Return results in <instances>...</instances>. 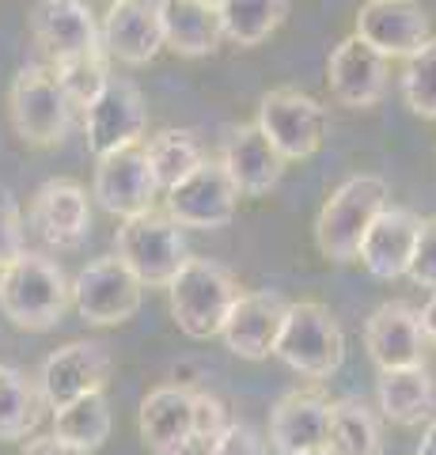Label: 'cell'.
<instances>
[{"label": "cell", "instance_id": "277c9868", "mask_svg": "<svg viewBox=\"0 0 436 455\" xmlns=\"http://www.w3.org/2000/svg\"><path fill=\"white\" fill-rule=\"evenodd\" d=\"M273 357L289 364L297 376L307 379H330L345 357V334L327 304L319 300H297L289 304L285 323H281Z\"/></svg>", "mask_w": 436, "mask_h": 455}, {"label": "cell", "instance_id": "cb8c5ba5", "mask_svg": "<svg viewBox=\"0 0 436 455\" xmlns=\"http://www.w3.org/2000/svg\"><path fill=\"white\" fill-rule=\"evenodd\" d=\"M163 46L178 57H209L220 50V8L209 0H160Z\"/></svg>", "mask_w": 436, "mask_h": 455}, {"label": "cell", "instance_id": "4316f807", "mask_svg": "<svg viewBox=\"0 0 436 455\" xmlns=\"http://www.w3.org/2000/svg\"><path fill=\"white\" fill-rule=\"evenodd\" d=\"M140 145H145L152 179H156L160 194L178 187L190 171H198L205 164L202 140H198V133H190V130H160V133H152L148 140H140Z\"/></svg>", "mask_w": 436, "mask_h": 455}, {"label": "cell", "instance_id": "74e56055", "mask_svg": "<svg viewBox=\"0 0 436 455\" xmlns=\"http://www.w3.org/2000/svg\"><path fill=\"white\" fill-rule=\"evenodd\" d=\"M421 326H425V338L436 346V292L429 296V304L421 307Z\"/></svg>", "mask_w": 436, "mask_h": 455}, {"label": "cell", "instance_id": "ffe728a7", "mask_svg": "<svg viewBox=\"0 0 436 455\" xmlns=\"http://www.w3.org/2000/svg\"><path fill=\"white\" fill-rule=\"evenodd\" d=\"M103 50L110 61L122 65H148L163 50L160 31V0H115L99 27Z\"/></svg>", "mask_w": 436, "mask_h": 455}, {"label": "cell", "instance_id": "83f0119b", "mask_svg": "<svg viewBox=\"0 0 436 455\" xmlns=\"http://www.w3.org/2000/svg\"><path fill=\"white\" fill-rule=\"evenodd\" d=\"M110 403L103 391L83 395L76 403H68L61 410H53V436L65 440L68 448H76L83 455L99 451L110 440Z\"/></svg>", "mask_w": 436, "mask_h": 455}, {"label": "cell", "instance_id": "7a4b0ae2", "mask_svg": "<svg viewBox=\"0 0 436 455\" xmlns=\"http://www.w3.org/2000/svg\"><path fill=\"white\" fill-rule=\"evenodd\" d=\"M387 209V182L379 175H353L322 202L315 217V247L330 262H357L372 220Z\"/></svg>", "mask_w": 436, "mask_h": 455}, {"label": "cell", "instance_id": "ac0fdd59", "mask_svg": "<svg viewBox=\"0 0 436 455\" xmlns=\"http://www.w3.org/2000/svg\"><path fill=\"white\" fill-rule=\"evenodd\" d=\"M327 84H330V95L342 107L369 110L387 92V57L376 53L369 42H361L357 35H349L330 50Z\"/></svg>", "mask_w": 436, "mask_h": 455}, {"label": "cell", "instance_id": "b9f144b4", "mask_svg": "<svg viewBox=\"0 0 436 455\" xmlns=\"http://www.w3.org/2000/svg\"><path fill=\"white\" fill-rule=\"evenodd\" d=\"M110 4H115V0H110Z\"/></svg>", "mask_w": 436, "mask_h": 455}, {"label": "cell", "instance_id": "d4e9b609", "mask_svg": "<svg viewBox=\"0 0 436 455\" xmlns=\"http://www.w3.org/2000/svg\"><path fill=\"white\" fill-rule=\"evenodd\" d=\"M379 414L395 425H421L436 418V379L425 364L417 368H395V372H379L376 383Z\"/></svg>", "mask_w": 436, "mask_h": 455}, {"label": "cell", "instance_id": "44dd1931", "mask_svg": "<svg viewBox=\"0 0 436 455\" xmlns=\"http://www.w3.org/2000/svg\"><path fill=\"white\" fill-rule=\"evenodd\" d=\"M417 235H421V217L417 212L402 209V205H387L372 220L357 259L379 281L406 277L410 274V262H414V251H417Z\"/></svg>", "mask_w": 436, "mask_h": 455}, {"label": "cell", "instance_id": "d590c367", "mask_svg": "<svg viewBox=\"0 0 436 455\" xmlns=\"http://www.w3.org/2000/svg\"><path fill=\"white\" fill-rule=\"evenodd\" d=\"M209 455H270L266 440L250 429L247 421H232L213 444H209Z\"/></svg>", "mask_w": 436, "mask_h": 455}, {"label": "cell", "instance_id": "3957f363", "mask_svg": "<svg viewBox=\"0 0 436 455\" xmlns=\"http://www.w3.org/2000/svg\"><path fill=\"white\" fill-rule=\"evenodd\" d=\"M239 296L235 277L213 259H190L167 284V304H171V319L186 338L205 341L217 338L224 319Z\"/></svg>", "mask_w": 436, "mask_h": 455}, {"label": "cell", "instance_id": "30bf717a", "mask_svg": "<svg viewBox=\"0 0 436 455\" xmlns=\"http://www.w3.org/2000/svg\"><path fill=\"white\" fill-rule=\"evenodd\" d=\"M140 292H145V284L122 266L118 254H107V259H95L76 274L73 307L91 326H122L137 315Z\"/></svg>", "mask_w": 436, "mask_h": 455}, {"label": "cell", "instance_id": "7c38bea8", "mask_svg": "<svg viewBox=\"0 0 436 455\" xmlns=\"http://www.w3.org/2000/svg\"><path fill=\"white\" fill-rule=\"evenodd\" d=\"M91 197L118 220H133L140 212H152L160 187L152 179L145 145H130L103 156L91 179Z\"/></svg>", "mask_w": 436, "mask_h": 455}, {"label": "cell", "instance_id": "ab89813d", "mask_svg": "<svg viewBox=\"0 0 436 455\" xmlns=\"http://www.w3.org/2000/svg\"><path fill=\"white\" fill-rule=\"evenodd\" d=\"M304 455H334L330 448H315V451H304Z\"/></svg>", "mask_w": 436, "mask_h": 455}, {"label": "cell", "instance_id": "f1b7e54d", "mask_svg": "<svg viewBox=\"0 0 436 455\" xmlns=\"http://www.w3.org/2000/svg\"><path fill=\"white\" fill-rule=\"evenodd\" d=\"M327 448L334 455H379V418L361 398H337L327 418Z\"/></svg>", "mask_w": 436, "mask_h": 455}, {"label": "cell", "instance_id": "6da1fadb", "mask_svg": "<svg viewBox=\"0 0 436 455\" xmlns=\"http://www.w3.org/2000/svg\"><path fill=\"white\" fill-rule=\"evenodd\" d=\"M73 307V281L65 277L58 259L23 251L16 262L0 269V311L20 331H53Z\"/></svg>", "mask_w": 436, "mask_h": 455}, {"label": "cell", "instance_id": "52a82bcc", "mask_svg": "<svg viewBox=\"0 0 436 455\" xmlns=\"http://www.w3.org/2000/svg\"><path fill=\"white\" fill-rule=\"evenodd\" d=\"M255 125L277 148L281 160H312L327 137V107L297 88H273L262 95Z\"/></svg>", "mask_w": 436, "mask_h": 455}, {"label": "cell", "instance_id": "836d02e7", "mask_svg": "<svg viewBox=\"0 0 436 455\" xmlns=\"http://www.w3.org/2000/svg\"><path fill=\"white\" fill-rule=\"evenodd\" d=\"M228 425H232L228 406H224L217 395L194 391V440H198V444L209 448L224 429H228Z\"/></svg>", "mask_w": 436, "mask_h": 455}, {"label": "cell", "instance_id": "8992f818", "mask_svg": "<svg viewBox=\"0 0 436 455\" xmlns=\"http://www.w3.org/2000/svg\"><path fill=\"white\" fill-rule=\"evenodd\" d=\"M115 254L130 274L148 284V289H167L171 277L182 269V262L190 259L186 235L182 228L167 217V212H140L133 220H122L115 235Z\"/></svg>", "mask_w": 436, "mask_h": 455}, {"label": "cell", "instance_id": "484cf974", "mask_svg": "<svg viewBox=\"0 0 436 455\" xmlns=\"http://www.w3.org/2000/svg\"><path fill=\"white\" fill-rule=\"evenodd\" d=\"M42 403L38 383L12 364H0V444H20V440L35 436L42 421Z\"/></svg>", "mask_w": 436, "mask_h": 455}, {"label": "cell", "instance_id": "4fadbf2b", "mask_svg": "<svg viewBox=\"0 0 436 455\" xmlns=\"http://www.w3.org/2000/svg\"><path fill=\"white\" fill-rule=\"evenodd\" d=\"M353 35L387 61L391 57L406 61L432 38V27L421 0H364L353 20Z\"/></svg>", "mask_w": 436, "mask_h": 455}, {"label": "cell", "instance_id": "1f68e13d", "mask_svg": "<svg viewBox=\"0 0 436 455\" xmlns=\"http://www.w3.org/2000/svg\"><path fill=\"white\" fill-rule=\"evenodd\" d=\"M402 99L417 118L436 122V38H429L402 68Z\"/></svg>", "mask_w": 436, "mask_h": 455}, {"label": "cell", "instance_id": "5bb4252c", "mask_svg": "<svg viewBox=\"0 0 436 455\" xmlns=\"http://www.w3.org/2000/svg\"><path fill=\"white\" fill-rule=\"evenodd\" d=\"M289 300L273 289H255V292H239L235 304L228 311V319L220 326L224 349L239 361H266L273 357L281 323H285Z\"/></svg>", "mask_w": 436, "mask_h": 455}, {"label": "cell", "instance_id": "d6986e66", "mask_svg": "<svg viewBox=\"0 0 436 455\" xmlns=\"http://www.w3.org/2000/svg\"><path fill=\"white\" fill-rule=\"evenodd\" d=\"M140 440L152 455H186L194 440V387L163 383L152 387L140 403Z\"/></svg>", "mask_w": 436, "mask_h": 455}, {"label": "cell", "instance_id": "603a6c76", "mask_svg": "<svg viewBox=\"0 0 436 455\" xmlns=\"http://www.w3.org/2000/svg\"><path fill=\"white\" fill-rule=\"evenodd\" d=\"M330 398L312 387H297L277 398L270 410V444L277 455H304L327 448Z\"/></svg>", "mask_w": 436, "mask_h": 455}, {"label": "cell", "instance_id": "4dcf8cb0", "mask_svg": "<svg viewBox=\"0 0 436 455\" xmlns=\"http://www.w3.org/2000/svg\"><path fill=\"white\" fill-rule=\"evenodd\" d=\"M107 61H110L107 50H91L83 57H73V61L50 65L53 76H58V84L68 95V103H73V110H88L91 99L107 88V80H110V65Z\"/></svg>", "mask_w": 436, "mask_h": 455}, {"label": "cell", "instance_id": "5b68a950", "mask_svg": "<svg viewBox=\"0 0 436 455\" xmlns=\"http://www.w3.org/2000/svg\"><path fill=\"white\" fill-rule=\"evenodd\" d=\"M8 114L16 137L31 148L61 145L68 137V125H73V103H68V95L50 65L20 68L8 92Z\"/></svg>", "mask_w": 436, "mask_h": 455}, {"label": "cell", "instance_id": "9c48e42d", "mask_svg": "<svg viewBox=\"0 0 436 455\" xmlns=\"http://www.w3.org/2000/svg\"><path fill=\"white\" fill-rule=\"evenodd\" d=\"M239 209V190L232 187L228 171L220 160H209L198 171H190L186 179L163 194V212L178 228H198V232H217L228 228Z\"/></svg>", "mask_w": 436, "mask_h": 455}, {"label": "cell", "instance_id": "9a60e30c", "mask_svg": "<svg viewBox=\"0 0 436 455\" xmlns=\"http://www.w3.org/2000/svg\"><path fill=\"white\" fill-rule=\"evenodd\" d=\"M425 326H421V311L406 300L379 304L369 323H364V349H369L372 364L379 372H395V368H417L425 364Z\"/></svg>", "mask_w": 436, "mask_h": 455}, {"label": "cell", "instance_id": "e0dca14e", "mask_svg": "<svg viewBox=\"0 0 436 455\" xmlns=\"http://www.w3.org/2000/svg\"><path fill=\"white\" fill-rule=\"evenodd\" d=\"M31 228L58 251L80 247L91 232V205L88 190L73 179L42 182L31 197Z\"/></svg>", "mask_w": 436, "mask_h": 455}, {"label": "cell", "instance_id": "7402d4cb", "mask_svg": "<svg viewBox=\"0 0 436 455\" xmlns=\"http://www.w3.org/2000/svg\"><path fill=\"white\" fill-rule=\"evenodd\" d=\"M220 167L228 171L232 187L243 197H262L270 194L281 175H285V160L277 156V148L262 137V130L255 122H243L228 130L220 145Z\"/></svg>", "mask_w": 436, "mask_h": 455}, {"label": "cell", "instance_id": "d6a6232c", "mask_svg": "<svg viewBox=\"0 0 436 455\" xmlns=\"http://www.w3.org/2000/svg\"><path fill=\"white\" fill-rule=\"evenodd\" d=\"M27 251V232H23V212L16 194L0 187V269L12 266Z\"/></svg>", "mask_w": 436, "mask_h": 455}, {"label": "cell", "instance_id": "ba28073f", "mask_svg": "<svg viewBox=\"0 0 436 455\" xmlns=\"http://www.w3.org/2000/svg\"><path fill=\"white\" fill-rule=\"evenodd\" d=\"M145 133H148L145 95H140L133 80L110 76L107 88L83 110V140H88V152L95 160H103V156L118 152V148L140 145Z\"/></svg>", "mask_w": 436, "mask_h": 455}, {"label": "cell", "instance_id": "f35d334b", "mask_svg": "<svg viewBox=\"0 0 436 455\" xmlns=\"http://www.w3.org/2000/svg\"><path fill=\"white\" fill-rule=\"evenodd\" d=\"M414 455H436V418L425 421V433H421V444Z\"/></svg>", "mask_w": 436, "mask_h": 455}, {"label": "cell", "instance_id": "60d3db41", "mask_svg": "<svg viewBox=\"0 0 436 455\" xmlns=\"http://www.w3.org/2000/svg\"><path fill=\"white\" fill-rule=\"evenodd\" d=\"M209 4H217V0H209Z\"/></svg>", "mask_w": 436, "mask_h": 455}, {"label": "cell", "instance_id": "2e32d148", "mask_svg": "<svg viewBox=\"0 0 436 455\" xmlns=\"http://www.w3.org/2000/svg\"><path fill=\"white\" fill-rule=\"evenodd\" d=\"M31 38L53 65L103 50L99 23L83 0H38L31 8Z\"/></svg>", "mask_w": 436, "mask_h": 455}, {"label": "cell", "instance_id": "f546056e", "mask_svg": "<svg viewBox=\"0 0 436 455\" xmlns=\"http://www.w3.org/2000/svg\"><path fill=\"white\" fill-rule=\"evenodd\" d=\"M224 38L235 46H262L289 20V0H217Z\"/></svg>", "mask_w": 436, "mask_h": 455}, {"label": "cell", "instance_id": "8fae6325", "mask_svg": "<svg viewBox=\"0 0 436 455\" xmlns=\"http://www.w3.org/2000/svg\"><path fill=\"white\" fill-rule=\"evenodd\" d=\"M110 379V353L103 341H91V338H80V341H68V346L53 349L46 361H42V372H38V395L46 410H61L68 403H76L83 395H95L103 391Z\"/></svg>", "mask_w": 436, "mask_h": 455}, {"label": "cell", "instance_id": "e575fe53", "mask_svg": "<svg viewBox=\"0 0 436 455\" xmlns=\"http://www.w3.org/2000/svg\"><path fill=\"white\" fill-rule=\"evenodd\" d=\"M410 277L421 289L436 292V217L421 220V235H417V251H414V262H410Z\"/></svg>", "mask_w": 436, "mask_h": 455}, {"label": "cell", "instance_id": "8d00e7d4", "mask_svg": "<svg viewBox=\"0 0 436 455\" xmlns=\"http://www.w3.org/2000/svg\"><path fill=\"white\" fill-rule=\"evenodd\" d=\"M20 455H83V451L68 448L65 440H58L53 433H38V436H31V440H23Z\"/></svg>", "mask_w": 436, "mask_h": 455}]
</instances>
